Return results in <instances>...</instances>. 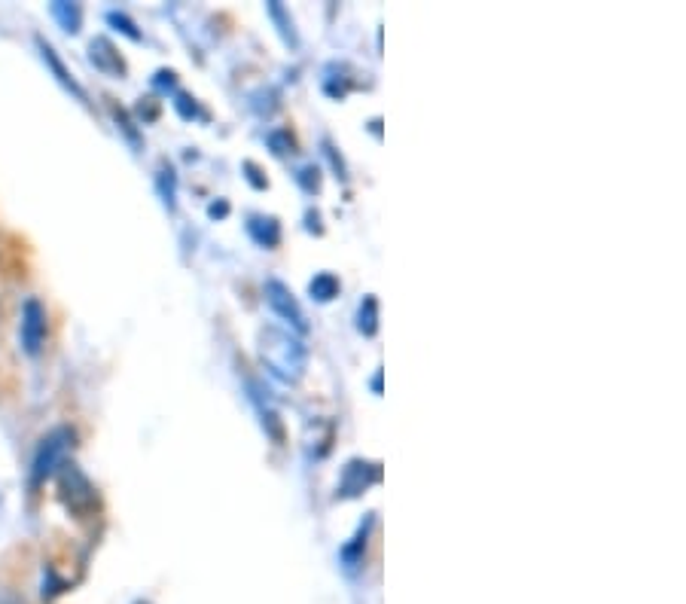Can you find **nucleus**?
I'll return each instance as SVG.
<instances>
[{
  "label": "nucleus",
  "mask_w": 686,
  "mask_h": 604,
  "mask_svg": "<svg viewBox=\"0 0 686 604\" xmlns=\"http://www.w3.org/2000/svg\"><path fill=\"white\" fill-rule=\"evenodd\" d=\"M266 141H269V147H272L278 156H287V153H293V150H296V144H293L290 132H272Z\"/></svg>",
  "instance_id": "f3484780"
},
{
  "label": "nucleus",
  "mask_w": 686,
  "mask_h": 604,
  "mask_svg": "<svg viewBox=\"0 0 686 604\" xmlns=\"http://www.w3.org/2000/svg\"><path fill=\"white\" fill-rule=\"evenodd\" d=\"M226 211H229V205H211V208H208V214H211V217H223Z\"/></svg>",
  "instance_id": "6ab92c4d"
},
{
  "label": "nucleus",
  "mask_w": 686,
  "mask_h": 604,
  "mask_svg": "<svg viewBox=\"0 0 686 604\" xmlns=\"http://www.w3.org/2000/svg\"><path fill=\"white\" fill-rule=\"evenodd\" d=\"M138 604H147V601H138Z\"/></svg>",
  "instance_id": "412c9836"
},
{
  "label": "nucleus",
  "mask_w": 686,
  "mask_h": 604,
  "mask_svg": "<svg viewBox=\"0 0 686 604\" xmlns=\"http://www.w3.org/2000/svg\"><path fill=\"white\" fill-rule=\"evenodd\" d=\"M308 293L315 296L318 302H330L333 296H339V278H336L333 272H321V275L311 278Z\"/></svg>",
  "instance_id": "ddd939ff"
},
{
  "label": "nucleus",
  "mask_w": 686,
  "mask_h": 604,
  "mask_svg": "<svg viewBox=\"0 0 686 604\" xmlns=\"http://www.w3.org/2000/svg\"><path fill=\"white\" fill-rule=\"evenodd\" d=\"M107 22H110V25H116V31H122L126 37L141 40V31L135 28V22H132L129 16H122V13H107Z\"/></svg>",
  "instance_id": "dca6fc26"
},
{
  "label": "nucleus",
  "mask_w": 686,
  "mask_h": 604,
  "mask_svg": "<svg viewBox=\"0 0 686 604\" xmlns=\"http://www.w3.org/2000/svg\"><path fill=\"white\" fill-rule=\"evenodd\" d=\"M49 13H52V19L65 28L68 34H77L80 31V25H83V10H80V4H49Z\"/></svg>",
  "instance_id": "9b49d317"
},
{
  "label": "nucleus",
  "mask_w": 686,
  "mask_h": 604,
  "mask_svg": "<svg viewBox=\"0 0 686 604\" xmlns=\"http://www.w3.org/2000/svg\"><path fill=\"white\" fill-rule=\"evenodd\" d=\"M55 473H58V489H61V501H65V507L71 513H77L80 519L92 516L98 510V492L89 482V476L74 461H65Z\"/></svg>",
  "instance_id": "f03ea898"
},
{
  "label": "nucleus",
  "mask_w": 686,
  "mask_h": 604,
  "mask_svg": "<svg viewBox=\"0 0 686 604\" xmlns=\"http://www.w3.org/2000/svg\"><path fill=\"white\" fill-rule=\"evenodd\" d=\"M263 293H266L269 309H272L281 321H287L296 333H308V318H305V312H302V306H299V299L293 296V290H290L284 281L269 278L266 287H263Z\"/></svg>",
  "instance_id": "20e7f679"
},
{
  "label": "nucleus",
  "mask_w": 686,
  "mask_h": 604,
  "mask_svg": "<svg viewBox=\"0 0 686 604\" xmlns=\"http://www.w3.org/2000/svg\"><path fill=\"white\" fill-rule=\"evenodd\" d=\"M266 10H269V16L278 22V31H281V37H284V43L287 46H299V37H296V31H293V19L287 16V10L278 4V0H272V4H266Z\"/></svg>",
  "instance_id": "4468645a"
},
{
  "label": "nucleus",
  "mask_w": 686,
  "mask_h": 604,
  "mask_svg": "<svg viewBox=\"0 0 686 604\" xmlns=\"http://www.w3.org/2000/svg\"><path fill=\"white\" fill-rule=\"evenodd\" d=\"M247 391H251V400H254V406H257V412H260V421H263V431L281 446L284 443V428H281V418H278V409L272 406V397H269V391H263L260 388V382L257 379H247Z\"/></svg>",
  "instance_id": "0eeeda50"
},
{
  "label": "nucleus",
  "mask_w": 686,
  "mask_h": 604,
  "mask_svg": "<svg viewBox=\"0 0 686 604\" xmlns=\"http://www.w3.org/2000/svg\"><path fill=\"white\" fill-rule=\"evenodd\" d=\"M37 46H40V55H43V62L52 68V74H55V80L61 83V86H65L68 92H74L83 104H89V98H86V92H83V86L74 80V74L71 71H65V65H61V58L55 55V49L43 40V37H37Z\"/></svg>",
  "instance_id": "1a4fd4ad"
},
{
  "label": "nucleus",
  "mask_w": 686,
  "mask_h": 604,
  "mask_svg": "<svg viewBox=\"0 0 686 604\" xmlns=\"http://www.w3.org/2000/svg\"><path fill=\"white\" fill-rule=\"evenodd\" d=\"M357 330H360L363 336H376V333H379V302H376V296H366V299L360 302Z\"/></svg>",
  "instance_id": "f8f14e48"
},
{
  "label": "nucleus",
  "mask_w": 686,
  "mask_h": 604,
  "mask_svg": "<svg viewBox=\"0 0 686 604\" xmlns=\"http://www.w3.org/2000/svg\"><path fill=\"white\" fill-rule=\"evenodd\" d=\"M244 171H247V180H251V184H254L257 190H263V187H266V180L260 177V171H257V165H254V162H244Z\"/></svg>",
  "instance_id": "a211bd4d"
},
{
  "label": "nucleus",
  "mask_w": 686,
  "mask_h": 604,
  "mask_svg": "<svg viewBox=\"0 0 686 604\" xmlns=\"http://www.w3.org/2000/svg\"><path fill=\"white\" fill-rule=\"evenodd\" d=\"M247 232L260 248H278L281 241V223L275 217H251L247 220Z\"/></svg>",
  "instance_id": "9d476101"
},
{
  "label": "nucleus",
  "mask_w": 686,
  "mask_h": 604,
  "mask_svg": "<svg viewBox=\"0 0 686 604\" xmlns=\"http://www.w3.org/2000/svg\"><path fill=\"white\" fill-rule=\"evenodd\" d=\"M296 180H299V187H302L305 193H318V190H321V171H318L315 165L302 168V171L296 174Z\"/></svg>",
  "instance_id": "2eb2a0df"
},
{
  "label": "nucleus",
  "mask_w": 686,
  "mask_h": 604,
  "mask_svg": "<svg viewBox=\"0 0 686 604\" xmlns=\"http://www.w3.org/2000/svg\"><path fill=\"white\" fill-rule=\"evenodd\" d=\"M89 58H92V65H95L98 71H104V74H110V77H122V74H126V62H122L119 52L113 49V43L104 40V37L92 40Z\"/></svg>",
  "instance_id": "6e6552de"
},
{
  "label": "nucleus",
  "mask_w": 686,
  "mask_h": 604,
  "mask_svg": "<svg viewBox=\"0 0 686 604\" xmlns=\"http://www.w3.org/2000/svg\"><path fill=\"white\" fill-rule=\"evenodd\" d=\"M382 482V464L376 461H363V458H351L342 467V479H339V498H360L369 486Z\"/></svg>",
  "instance_id": "39448f33"
},
{
  "label": "nucleus",
  "mask_w": 686,
  "mask_h": 604,
  "mask_svg": "<svg viewBox=\"0 0 686 604\" xmlns=\"http://www.w3.org/2000/svg\"><path fill=\"white\" fill-rule=\"evenodd\" d=\"M260 364L278 382L296 385L305 376V367H308V348L296 333L269 324V327L260 330Z\"/></svg>",
  "instance_id": "f257e3e1"
},
{
  "label": "nucleus",
  "mask_w": 686,
  "mask_h": 604,
  "mask_svg": "<svg viewBox=\"0 0 686 604\" xmlns=\"http://www.w3.org/2000/svg\"><path fill=\"white\" fill-rule=\"evenodd\" d=\"M74 449V431L71 428H55L49 431L37 452H34V464H31V476L34 482H43L46 476H52L61 464L68 461V452Z\"/></svg>",
  "instance_id": "7ed1b4c3"
},
{
  "label": "nucleus",
  "mask_w": 686,
  "mask_h": 604,
  "mask_svg": "<svg viewBox=\"0 0 686 604\" xmlns=\"http://www.w3.org/2000/svg\"><path fill=\"white\" fill-rule=\"evenodd\" d=\"M19 339L25 354L37 357L43 351L46 342V309L40 306L37 299H28L22 306V324H19Z\"/></svg>",
  "instance_id": "423d86ee"
},
{
  "label": "nucleus",
  "mask_w": 686,
  "mask_h": 604,
  "mask_svg": "<svg viewBox=\"0 0 686 604\" xmlns=\"http://www.w3.org/2000/svg\"><path fill=\"white\" fill-rule=\"evenodd\" d=\"M372 391H376V394L382 391V370L376 373V379H372Z\"/></svg>",
  "instance_id": "aec40b11"
}]
</instances>
